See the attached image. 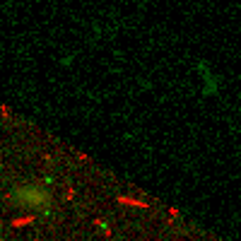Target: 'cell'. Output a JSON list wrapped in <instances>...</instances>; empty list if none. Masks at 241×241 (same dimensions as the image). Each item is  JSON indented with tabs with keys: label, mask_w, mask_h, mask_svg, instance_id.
<instances>
[{
	"label": "cell",
	"mask_w": 241,
	"mask_h": 241,
	"mask_svg": "<svg viewBox=\"0 0 241 241\" xmlns=\"http://www.w3.org/2000/svg\"><path fill=\"white\" fill-rule=\"evenodd\" d=\"M198 72L202 75V82H205V94H208V97H210V94H217V80L212 77L210 68H208L205 63H198Z\"/></svg>",
	"instance_id": "6da1fadb"
},
{
	"label": "cell",
	"mask_w": 241,
	"mask_h": 241,
	"mask_svg": "<svg viewBox=\"0 0 241 241\" xmlns=\"http://www.w3.org/2000/svg\"><path fill=\"white\" fill-rule=\"evenodd\" d=\"M29 222H31V217H22V219H15L12 227H24V224H29Z\"/></svg>",
	"instance_id": "7a4b0ae2"
}]
</instances>
